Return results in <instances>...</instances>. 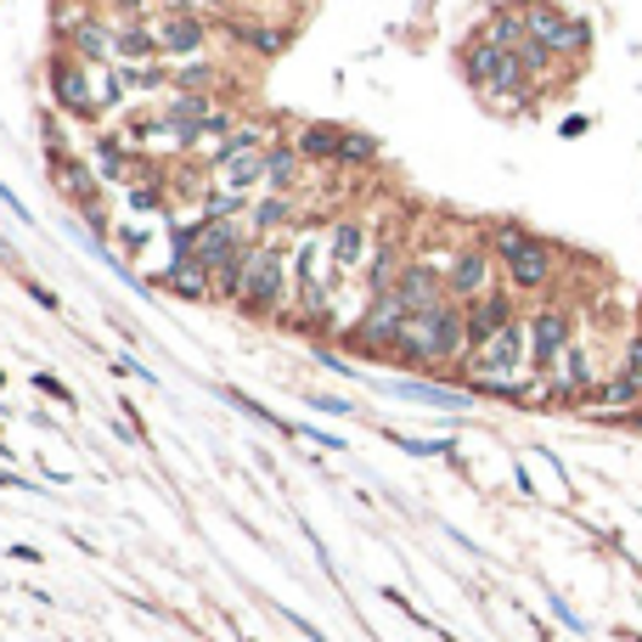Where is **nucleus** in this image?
Here are the masks:
<instances>
[{
	"label": "nucleus",
	"instance_id": "obj_10",
	"mask_svg": "<svg viewBox=\"0 0 642 642\" xmlns=\"http://www.w3.org/2000/svg\"><path fill=\"white\" fill-rule=\"evenodd\" d=\"M462 316H468V350H480L485 338H496L501 327H513V322H519V304H513V293L490 288L485 299L462 304Z\"/></svg>",
	"mask_w": 642,
	"mask_h": 642
},
{
	"label": "nucleus",
	"instance_id": "obj_13",
	"mask_svg": "<svg viewBox=\"0 0 642 642\" xmlns=\"http://www.w3.org/2000/svg\"><path fill=\"white\" fill-rule=\"evenodd\" d=\"M203 17L197 12H163V23H158V51L163 57H197L203 51Z\"/></svg>",
	"mask_w": 642,
	"mask_h": 642
},
{
	"label": "nucleus",
	"instance_id": "obj_19",
	"mask_svg": "<svg viewBox=\"0 0 642 642\" xmlns=\"http://www.w3.org/2000/svg\"><path fill=\"white\" fill-rule=\"evenodd\" d=\"M299 147H270V192H288L299 181Z\"/></svg>",
	"mask_w": 642,
	"mask_h": 642
},
{
	"label": "nucleus",
	"instance_id": "obj_23",
	"mask_svg": "<svg viewBox=\"0 0 642 642\" xmlns=\"http://www.w3.org/2000/svg\"><path fill=\"white\" fill-rule=\"evenodd\" d=\"M316 405H322V412H332V417H350L355 412V400H332V395H316Z\"/></svg>",
	"mask_w": 642,
	"mask_h": 642
},
{
	"label": "nucleus",
	"instance_id": "obj_24",
	"mask_svg": "<svg viewBox=\"0 0 642 642\" xmlns=\"http://www.w3.org/2000/svg\"><path fill=\"white\" fill-rule=\"evenodd\" d=\"M34 384H40V389H46L51 400H74V395H68V389H62V384L51 378V372H40V378H34Z\"/></svg>",
	"mask_w": 642,
	"mask_h": 642
},
{
	"label": "nucleus",
	"instance_id": "obj_15",
	"mask_svg": "<svg viewBox=\"0 0 642 642\" xmlns=\"http://www.w3.org/2000/svg\"><path fill=\"white\" fill-rule=\"evenodd\" d=\"M366 254V226L361 220H332L327 231V265H332V277H350V270L361 265Z\"/></svg>",
	"mask_w": 642,
	"mask_h": 642
},
{
	"label": "nucleus",
	"instance_id": "obj_9",
	"mask_svg": "<svg viewBox=\"0 0 642 642\" xmlns=\"http://www.w3.org/2000/svg\"><path fill=\"white\" fill-rule=\"evenodd\" d=\"M395 293L405 299V311H434V304H446V299H451L446 265H434V259H405Z\"/></svg>",
	"mask_w": 642,
	"mask_h": 642
},
{
	"label": "nucleus",
	"instance_id": "obj_3",
	"mask_svg": "<svg viewBox=\"0 0 642 642\" xmlns=\"http://www.w3.org/2000/svg\"><path fill=\"white\" fill-rule=\"evenodd\" d=\"M288 270H293L288 249H277V243H254L231 304H237L243 316H270V311H282V304H288Z\"/></svg>",
	"mask_w": 642,
	"mask_h": 642
},
{
	"label": "nucleus",
	"instance_id": "obj_26",
	"mask_svg": "<svg viewBox=\"0 0 642 642\" xmlns=\"http://www.w3.org/2000/svg\"><path fill=\"white\" fill-rule=\"evenodd\" d=\"M197 7H226V0H197Z\"/></svg>",
	"mask_w": 642,
	"mask_h": 642
},
{
	"label": "nucleus",
	"instance_id": "obj_17",
	"mask_svg": "<svg viewBox=\"0 0 642 642\" xmlns=\"http://www.w3.org/2000/svg\"><path fill=\"white\" fill-rule=\"evenodd\" d=\"M288 215H293V197H288V192H265V197L254 203V209H249L243 220H249V231L259 237V231H277V226H288Z\"/></svg>",
	"mask_w": 642,
	"mask_h": 642
},
{
	"label": "nucleus",
	"instance_id": "obj_20",
	"mask_svg": "<svg viewBox=\"0 0 642 642\" xmlns=\"http://www.w3.org/2000/svg\"><path fill=\"white\" fill-rule=\"evenodd\" d=\"M620 378L637 389V400H642V338H631L626 344V355H620Z\"/></svg>",
	"mask_w": 642,
	"mask_h": 642
},
{
	"label": "nucleus",
	"instance_id": "obj_8",
	"mask_svg": "<svg viewBox=\"0 0 642 642\" xmlns=\"http://www.w3.org/2000/svg\"><path fill=\"white\" fill-rule=\"evenodd\" d=\"M51 96H57V108L74 113V119L101 113V90H90L85 62H74V57H57V62H51Z\"/></svg>",
	"mask_w": 642,
	"mask_h": 642
},
{
	"label": "nucleus",
	"instance_id": "obj_18",
	"mask_svg": "<svg viewBox=\"0 0 642 642\" xmlns=\"http://www.w3.org/2000/svg\"><path fill=\"white\" fill-rule=\"evenodd\" d=\"M113 57H119V62H147V57H158V34H147V28H119V34H113Z\"/></svg>",
	"mask_w": 642,
	"mask_h": 642
},
{
	"label": "nucleus",
	"instance_id": "obj_1",
	"mask_svg": "<svg viewBox=\"0 0 642 642\" xmlns=\"http://www.w3.org/2000/svg\"><path fill=\"white\" fill-rule=\"evenodd\" d=\"M501 265V277L513 293H547L553 277H558V249L547 243V237H535L530 226L519 220H496L490 226V243H485Z\"/></svg>",
	"mask_w": 642,
	"mask_h": 642
},
{
	"label": "nucleus",
	"instance_id": "obj_5",
	"mask_svg": "<svg viewBox=\"0 0 642 642\" xmlns=\"http://www.w3.org/2000/svg\"><path fill=\"white\" fill-rule=\"evenodd\" d=\"M524 28L535 34L541 46H547L553 57H581L586 46H592V28L581 23V17H569V12H558L553 0H524Z\"/></svg>",
	"mask_w": 642,
	"mask_h": 642
},
{
	"label": "nucleus",
	"instance_id": "obj_21",
	"mask_svg": "<svg viewBox=\"0 0 642 642\" xmlns=\"http://www.w3.org/2000/svg\"><path fill=\"white\" fill-rule=\"evenodd\" d=\"M101 175H108V181H124V153H119L113 135L101 142Z\"/></svg>",
	"mask_w": 642,
	"mask_h": 642
},
{
	"label": "nucleus",
	"instance_id": "obj_4",
	"mask_svg": "<svg viewBox=\"0 0 642 642\" xmlns=\"http://www.w3.org/2000/svg\"><path fill=\"white\" fill-rule=\"evenodd\" d=\"M462 74H468V85L496 90V96H524L535 85V74L524 68L519 51H501V46L480 40V34H473V46L462 51Z\"/></svg>",
	"mask_w": 642,
	"mask_h": 642
},
{
	"label": "nucleus",
	"instance_id": "obj_14",
	"mask_svg": "<svg viewBox=\"0 0 642 642\" xmlns=\"http://www.w3.org/2000/svg\"><path fill=\"white\" fill-rule=\"evenodd\" d=\"M169 293H181V299H215V270L203 265V259H192V254H175L169 259V270L158 277Z\"/></svg>",
	"mask_w": 642,
	"mask_h": 642
},
{
	"label": "nucleus",
	"instance_id": "obj_11",
	"mask_svg": "<svg viewBox=\"0 0 642 642\" xmlns=\"http://www.w3.org/2000/svg\"><path fill=\"white\" fill-rule=\"evenodd\" d=\"M220 186H226L231 197H249V192L270 186V147L226 153V158H220Z\"/></svg>",
	"mask_w": 642,
	"mask_h": 642
},
{
	"label": "nucleus",
	"instance_id": "obj_12",
	"mask_svg": "<svg viewBox=\"0 0 642 642\" xmlns=\"http://www.w3.org/2000/svg\"><path fill=\"white\" fill-rule=\"evenodd\" d=\"M293 147H299L304 163H327V169H338V163H344V124H299Z\"/></svg>",
	"mask_w": 642,
	"mask_h": 642
},
{
	"label": "nucleus",
	"instance_id": "obj_2",
	"mask_svg": "<svg viewBox=\"0 0 642 642\" xmlns=\"http://www.w3.org/2000/svg\"><path fill=\"white\" fill-rule=\"evenodd\" d=\"M400 355L412 366H457L468 361V316L462 304L446 299L434 311H412L400 327Z\"/></svg>",
	"mask_w": 642,
	"mask_h": 642
},
{
	"label": "nucleus",
	"instance_id": "obj_27",
	"mask_svg": "<svg viewBox=\"0 0 642 642\" xmlns=\"http://www.w3.org/2000/svg\"><path fill=\"white\" fill-rule=\"evenodd\" d=\"M270 7H288V0H270Z\"/></svg>",
	"mask_w": 642,
	"mask_h": 642
},
{
	"label": "nucleus",
	"instance_id": "obj_16",
	"mask_svg": "<svg viewBox=\"0 0 642 642\" xmlns=\"http://www.w3.org/2000/svg\"><path fill=\"white\" fill-rule=\"evenodd\" d=\"M395 395L417 400V405H446V412H462L468 405L462 389H439V384H417V378H395Z\"/></svg>",
	"mask_w": 642,
	"mask_h": 642
},
{
	"label": "nucleus",
	"instance_id": "obj_25",
	"mask_svg": "<svg viewBox=\"0 0 642 642\" xmlns=\"http://www.w3.org/2000/svg\"><path fill=\"white\" fill-rule=\"evenodd\" d=\"M0 203H7V209H12V215H17V220H28V209H23V203H17V197H12V192H7V186H0Z\"/></svg>",
	"mask_w": 642,
	"mask_h": 642
},
{
	"label": "nucleus",
	"instance_id": "obj_7",
	"mask_svg": "<svg viewBox=\"0 0 642 642\" xmlns=\"http://www.w3.org/2000/svg\"><path fill=\"white\" fill-rule=\"evenodd\" d=\"M496 254L490 249H462V254H451V265H446V288H451V299L457 304H473V299H485L490 288H496Z\"/></svg>",
	"mask_w": 642,
	"mask_h": 642
},
{
	"label": "nucleus",
	"instance_id": "obj_22",
	"mask_svg": "<svg viewBox=\"0 0 642 642\" xmlns=\"http://www.w3.org/2000/svg\"><path fill=\"white\" fill-rule=\"evenodd\" d=\"M243 46H254V51H282V34H277V28H243Z\"/></svg>",
	"mask_w": 642,
	"mask_h": 642
},
{
	"label": "nucleus",
	"instance_id": "obj_6",
	"mask_svg": "<svg viewBox=\"0 0 642 642\" xmlns=\"http://www.w3.org/2000/svg\"><path fill=\"white\" fill-rule=\"evenodd\" d=\"M524 327H530V361H535V372H547L574 344V311H564V304H541V311L524 316Z\"/></svg>",
	"mask_w": 642,
	"mask_h": 642
}]
</instances>
